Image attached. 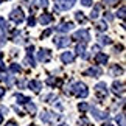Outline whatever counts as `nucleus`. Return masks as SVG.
Listing matches in <instances>:
<instances>
[{
  "label": "nucleus",
  "instance_id": "obj_36",
  "mask_svg": "<svg viewBox=\"0 0 126 126\" xmlns=\"http://www.w3.org/2000/svg\"><path fill=\"white\" fill-rule=\"evenodd\" d=\"M122 50H123V45H118V47H115V48H114V53H120Z\"/></svg>",
  "mask_w": 126,
  "mask_h": 126
},
{
  "label": "nucleus",
  "instance_id": "obj_18",
  "mask_svg": "<svg viewBox=\"0 0 126 126\" xmlns=\"http://www.w3.org/2000/svg\"><path fill=\"white\" fill-rule=\"evenodd\" d=\"M51 20H53V16H51V14H48V13L42 14V16L39 17V23H41V25H44V27L48 25V23H50Z\"/></svg>",
  "mask_w": 126,
  "mask_h": 126
},
{
  "label": "nucleus",
  "instance_id": "obj_32",
  "mask_svg": "<svg viewBox=\"0 0 126 126\" xmlns=\"http://www.w3.org/2000/svg\"><path fill=\"white\" fill-rule=\"evenodd\" d=\"M117 16H118L120 19H123V17H125V6H122V8H120V9H118V13H117Z\"/></svg>",
  "mask_w": 126,
  "mask_h": 126
},
{
  "label": "nucleus",
  "instance_id": "obj_2",
  "mask_svg": "<svg viewBox=\"0 0 126 126\" xmlns=\"http://www.w3.org/2000/svg\"><path fill=\"white\" fill-rule=\"evenodd\" d=\"M76 0H55V11H67L75 5Z\"/></svg>",
  "mask_w": 126,
  "mask_h": 126
},
{
  "label": "nucleus",
  "instance_id": "obj_19",
  "mask_svg": "<svg viewBox=\"0 0 126 126\" xmlns=\"http://www.w3.org/2000/svg\"><path fill=\"white\" fill-rule=\"evenodd\" d=\"M0 81H3V83H6V86H11L14 83V79H13V76L6 73V72H3V73H0Z\"/></svg>",
  "mask_w": 126,
  "mask_h": 126
},
{
  "label": "nucleus",
  "instance_id": "obj_26",
  "mask_svg": "<svg viewBox=\"0 0 126 126\" xmlns=\"http://www.w3.org/2000/svg\"><path fill=\"white\" fill-rule=\"evenodd\" d=\"M98 16H100V5H96V6L92 9V13H90V19H94V20H95Z\"/></svg>",
  "mask_w": 126,
  "mask_h": 126
},
{
  "label": "nucleus",
  "instance_id": "obj_9",
  "mask_svg": "<svg viewBox=\"0 0 126 126\" xmlns=\"http://www.w3.org/2000/svg\"><path fill=\"white\" fill-rule=\"evenodd\" d=\"M95 92L100 98H106L108 96V86H106V83H98L95 86Z\"/></svg>",
  "mask_w": 126,
  "mask_h": 126
},
{
  "label": "nucleus",
  "instance_id": "obj_23",
  "mask_svg": "<svg viewBox=\"0 0 126 126\" xmlns=\"http://www.w3.org/2000/svg\"><path fill=\"white\" fill-rule=\"evenodd\" d=\"M110 72H112L114 76H118V75L123 73V69H122V67H118V65H112V67H110Z\"/></svg>",
  "mask_w": 126,
  "mask_h": 126
},
{
  "label": "nucleus",
  "instance_id": "obj_6",
  "mask_svg": "<svg viewBox=\"0 0 126 126\" xmlns=\"http://www.w3.org/2000/svg\"><path fill=\"white\" fill-rule=\"evenodd\" d=\"M39 117H41V120H42L44 123H51V122H56V120L59 118L56 114L50 112V110H44V112L39 115Z\"/></svg>",
  "mask_w": 126,
  "mask_h": 126
},
{
  "label": "nucleus",
  "instance_id": "obj_13",
  "mask_svg": "<svg viewBox=\"0 0 126 126\" xmlns=\"http://www.w3.org/2000/svg\"><path fill=\"white\" fill-rule=\"evenodd\" d=\"M86 76H94V78H98V76L103 75V70L100 69V67H90V69H87L84 72Z\"/></svg>",
  "mask_w": 126,
  "mask_h": 126
},
{
  "label": "nucleus",
  "instance_id": "obj_24",
  "mask_svg": "<svg viewBox=\"0 0 126 126\" xmlns=\"http://www.w3.org/2000/svg\"><path fill=\"white\" fill-rule=\"evenodd\" d=\"M98 39H100V44H103V45H109V44H112V41H110V37H108V36H103V34H100V36H98Z\"/></svg>",
  "mask_w": 126,
  "mask_h": 126
},
{
  "label": "nucleus",
  "instance_id": "obj_25",
  "mask_svg": "<svg viewBox=\"0 0 126 126\" xmlns=\"http://www.w3.org/2000/svg\"><path fill=\"white\" fill-rule=\"evenodd\" d=\"M115 120H117L118 126H126V123H125V114L123 112H120L117 117H115Z\"/></svg>",
  "mask_w": 126,
  "mask_h": 126
},
{
  "label": "nucleus",
  "instance_id": "obj_28",
  "mask_svg": "<svg viewBox=\"0 0 126 126\" xmlns=\"http://www.w3.org/2000/svg\"><path fill=\"white\" fill-rule=\"evenodd\" d=\"M33 2H34L36 6H42V8H47L48 6V2H47V0H33Z\"/></svg>",
  "mask_w": 126,
  "mask_h": 126
},
{
  "label": "nucleus",
  "instance_id": "obj_22",
  "mask_svg": "<svg viewBox=\"0 0 126 126\" xmlns=\"http://www.w3.org/2000/svg\"><path fill=\"white\" fill-rule=\"evenodd\" d=\"M75 19H76V20H78L79 23H86V22H87L86 16H84V14L81 13V11H76V13H75Z\"/></svg>",
  "mask_w": 126,
  "mask_h": 126
},
{
  "label": "nucleus",
  "instance_id": "obj_29",
  "mask_svg": "<svg viewBox=\"0 0 126 126\" xmlns=\"http://www.w3.org/2000/svg\"><path fill=\"white\" fill-rule=\"evenodd\" d=\"M9 70L14 72V73H19V72L22 70V67L19 65V64H11V65H9Z\"/></svg>",
  "mask_w": 126,
  "mask_h": 126
},
{
  "label": "nucleus",
  "instance_id": "obj_33",
  "mask_svg": "<svg viewBox=\"0 0 126 126\" xmlns=\"http://www.w3.org/2000/svg\"><path fill=\"white\" fill-rule=\"evenodd\" d=\"M34 23H36V19L33 17V16H30V19H28V25H30V27H34Z\"/></svg>",
  "mask_w": 126,
  "mask_h": 126
},
{
  "label": "nucleus",
  "instance_id": "obj_1",
  "mask_svg": "<svg viewBox=\"0 0 126 126\" xmlns=\"http://www.w3.org/2000/svg\"><path fill=\"white\" fill-rule=\"evenodd\" d=\"M70 92L73 94L75 96H78V98H86L87 95H89V90H87V86L84 83H81V81H78V83H75L73 86H72Z\"/></svg>",
  "mask_w": 126,
  "mask_h": 126
},
{
  "label": "nucleus",
  "instance_id": "obj_38",
  "mask_svg": "<svg viewBox=\"0 0 126 126\" xmlns=\"http://www.w3.org/2000/svg\"><path fill=\"white\" fill-rule=\"evenodd\" d=\"M0 112H2V114H8V108H5V106H0Z\"/></svg>",
  "mask_w": 126,
  "mask_h": 126
},
{
  "label": "nucleus",
  "instance_id": "obj_14",
  "mask_svg": "<svg viewBox=\"0 0 126 126\" xmlns=\"http://www.w3.org/2000/svg\"><path fill=\"white\" fill-rule=\"evenodd\" d=\"M112 92L115 95H123V92H125V84L122 83V81H114V84H112Z\"/></svg>",
  "mask_w": 126,
  "mask_h": 126
},
{
  "label": "nucleus",
  "instance_id": "obj_12",
  "mask_svg": "<svg viewBox=\"0 0 126 126\" xmlns=\"http://www.w3.org/2000/svg\"><path fill=\"white\" fill-rule=\"evenodd\" d=\"M72 30H73V23L72 22H62L56 27V31H59V33H69Z\"/></svg>",
  "mask_w": 126,
  "mask_h": 126
},
{
  "label": "nucleus",
  "instance_id": "obj_16",
  "mask_svg": "<svg viewBox=\"0 0 126 126\" xmlns=\"http://www.w3.org/2000/svg\"><path fill=\"white\" fill-rule=\"evenodd\" d=\"M28 87H30L33 92L39 94L41 89H42V83H41V81H37V79H33V81H30V83H28Z\"/></svg>",
  "mask_w": 126,
  "mask_h": 126
},
{
  "label": "nucleus",
  "instance_id": "obj_4",
  "mask_svg": "<svg viewBox=\"0 0 126 126\" xmlns=\"http://www.w3.org/2000/svg\"><path fill=\"white\" fill-rule=\"evenodd\" d=\"M9 19H11L14 23H22L25 20V14H23V11L20 8H14L11 11V14H9Z\"/></svg>",
  "mask_w": 126,
  "mask_h": 126
},
{
  "label": "nucleus",
  "instance_id": "obj_17",
  "mask_svg": "<svg viewBox=\"0 0 126 126\" xmlns=\"http://www.w3.org/2000/svg\"><path fill=\"white\" fill-rule=\"evenodd\" d=\"M76 55L81 56L83 59H87V58H89V55L86 53V45L84 44H78V45H76Z\"/></svg>",
  "mask_w": 126,
  "mask_h": 126
},
{
  "label": "nucleus",
  "instance_id": "obj_39",
  "mask_svg": "<svg viewBox=\"0 0 126 126\" xmlns=\"http://www.w3.org/2000/svg\"><path fill=\"white\" fill-rule=\"evenodd\" d=\"M104 19H108V20H112V16H110V13H104Z\"/></svg>",
  "mask_w": 126,
  "mask_h": 126
},
{
  "label": "nucleus",
  "instance_id": "obj_27",
  "mask_svg": "<svg viewBox=\"0 0 126 126\" xmlns=\"http://www.w3.org/2000/svg\"><path fill=\"white\" fill-rule=\"evenodd\" d=\"M25 106H27V110H28V112H30L31 115H34V114H36V106L33 104V103H30V101H28Z\"/></svg>",
  "mask_w": 126,
  "mask_h": 126
},
{
  "label": "nucleus",
  "instance_id": "obj_31",
  "mask_svg": "<svg viewBox=\"0 0 126 126\" xmlns=\"http://www.w3.org/2000/svg\"><path fill=\"white\" fill-rule=\"evenodd\" d=\"M106 28H108V25H106L104 22H101V23L96 25V30H98V31H103V30H106Z\"/></svg>",
  "mask_w": 126,
  "mask_h": 126
},
{
  "label": "nucleus",
  "instance_id": "obj_10",
  "mask_svg": "<svg viewBox=\"0 0 126 126\" xmlns=\"http://www.w3.org/2000/svg\"><path fill=\"white\" fill-rule=\"evenodd\" d=\"M6 30H8L6 22H5V19L0 17V45L5 44V39H6Z\"/></svg>",
  "mask_w": 126,
  "mask_h": 126
},
{
  "label": "nucleus",
  "instance_id": "obj_43",
  "mask_svg": "<svg viewBox=\"0 0 126 126\" xmlns=\"http://www.w3.org/2000/svg\"><path fill=\"white\" fill-rule=\"evenodd\" d=\"M2 122H3V117H2V114H0V125H2Z\"/></svg>",
  "mask_w": 126,
  "mask_h": 126
},
{
  "label": "nucleus",
  "instance_id": "obj_44",
  "mask_svg": "<svg viewBox=\"0 0 126 126\" xmlns=\"http://www.w3.org/2000/svg\"><path fill=\"white\" fill-rule=\"evenodd\" d=\"M103 126H114V125H110V123H104Z\"/></svg>",
  "mask_w": 126,
  "mask_h": 126
},
{
  "label": "nucleus",
  "instance_id": "obj_21",
  "mask_svg": "<svg viewBox=\"0 0 126 126\" xmlns=\"http://www.w3.org/2000/svg\"><path fill=\"white\" fill-rule=\"evenodd\" d=\"M16 100H17V103H20V104H27L28 101H31L28 96L22 95V94H16Z\"/></svg>",
  "mask_w": 126,
  "mask_h": 126
},
{
  "label": "nucleus",
  "instance_id": "obj_30",
  "mask_svg": "<svg viewBox=\"0 0 126 126\" xmlns=\"http://www.w3.org/2000/svg\"><path fill=\"white\" fill-rule=\"evenodd\" d=\"M78 109L81 110V112H86V110L89 109V104H87V103H79L78 104Z\"/></svg>",
  "mask_w": 126,
  "mask_h": 126
},
{
  "label": "nucleus",
  "instance_id": "obj_42",
  "mask_svg": "<svg viewBox=\"0 0 126 126\" xmlns=\"http://www.w3.org/2000/svg\"><path fill=\"white\" fill-rule=\"evenodd\" d=\"M48 34H51V30H47V31L42 34V37H45V36H48Z\"/></svg>",
  "mask_w": 126,
  "mask_h": 126
},
{
  "label": "nucleus",
  "instance_id": "obj_46",
  "mask_svg": "<svg viewBox=\"0 0 126 126\" xmlns=\"http://www.w3.org/2000/svg\"><path fill=\"white\" fill-rule=\"evenodd\" d=\"M2 2H3V0H0V3H2Z\"/></svg>",
  "mask_w": 126,
  "mask_h": 126
},
{
  "label": "nucleus",
  "instance_id": "obj_37",
  "mask_svg": "<svg viewBox=\"0 0 126 126\" xmlns=\"http://www.w3.org/2000/svg\"><path fill=\"white\" fill-rule=\"evenodd\" d=\"M104 2L108 3V5H117V2H118V0H104Z\"/></svg>",
  "mask_w": 126,
  "mask_h": 126
},
{
  "label": "nucleus",
  "instance_id": "obj_45",
  "mask_svg": "<svg viewBox=\"0 0 126 126\" xmlns=\"http://www.w3.org/2000/svg\"><path fill=\"white\" fill-rule=\"evenodd\" d=\"M30 126H36V125H30Z\"/></svg>",
  "mask_w": 126,
  "mask_h": 126
},
{
  "label": "nucleus",
  "instance_id": "obj_3",
  "mask_svg": "<svg viewBox=\"0 0 126 126\" xmlns=\"http://www.w3.org/2000/svg\"><path fill=\"white\" fill-rule=\"evenodd\" d=\"M72 39H75V41H78V44H86L90 41V33L87 31V30H79V31H76L75 34H73V37Z\"/></svg>",
  "mask_w": 126,
  "mask_h": 126
},
{
  "label": "nucleus",
  "instance_id": "obj_20",
  "mask_svg": "<svg viewBox=\"0 0 126 126\" xmlns=\"http://www.w3.org/2000/svg\"><path fill=\"white\" fill-rule=\"evenodd\" d=\"M95 62H96V64H106V62H108V55H104V53L98 51V53L95 55Z\"/></svg>",
  "mask_w": 126,
  "mask_h": 126
},
{
  "label": "nucleus",
  "instance_id": "obj_34",
  "mask_svg": "<svg viewBox=\"0 0 126 126\" xmlns=\"http://www.w3.org/2000/svg\"><path fill=\"white\" fill-rule=\"evenodd\" d=\"M92 2H94V0H81V3H83L84 6H92Z\"/></svg>",
  "mask_w": 126,
  "mask_h": 126
},
{
  "label": "nucleus",
  "instance_id": "obj_7",
  "mask_svg": "<svg viewBox=\"0 0 126 126\" xmlns=\"http://www.w3.org/2000/svg\"><path fill=\"white\" fill-rule=\"evenodd\" d=\"M33 50H34V47L30 45L27 48V58H25V61H23V64L28 65V67H34L36 65V62H34V58H33Z\"/></svg>",
  "mask_w": 126,
  "mask_h": 126
},
{
  "label": "nucleus",
  "instance_id": "obj_11",
  "mask_svg": "<svg viewBox=\"0 0 126 126\" xmlns=\"http://www.w3.org/2000/svg\"><path fill=\"white\" fill-rule=\"evenodd\" d=\"M61 61L64 62V64H73L75 61V53L73 51H64L61 55Z\"/></svg>",
  "mask_w": 126,
  "mask_h": 126
},
{
  "label": "nucleus",
  "instance_id": "obj_40",
  "mask_svg": "<svg viewBox=\"0 0 126 126\" xmlns=\"http://www.w3.org/2000/svg\"><path fill=\"white\" fill-rule=\"evenodd\" d=\"M5 92H6V89H3V87H0V98L5 95Z\"/></svg>",
  "mask_w": 126,
  "mask_h": 126
},
{
  "label": "nucleus",
  "instance_id": "obj_35",
  "mask_svg": "<svg viewBox=\"0 0 126 126\" xmlns=\"http://www.w3.org/2000/svg\"><path fill=\"white\" fill-rule=\"evenodd\" d=\"M6 126H19L14 120H9V122H6Z\"/></svg>",
  "mask_w": 126,
  "mask_h": 126
},
{
  "label": "nucleus",
  "instance_id": "obj_5",
  "mask_svg": "<svg viewBox=\"0 0 126 126\" xmlns=\"http://www.w3.org/2000/svg\"><path fill=\"white\" fill-rule=\"evenodd\" d=\"M53 44H55L58 48H64V47L70 45V39L67 36H56L55 39H53Z\"/></svg>",
  "mask_w": 126,
  "mask_h": 126
},
{
  "label": "nucleus",
  "instance_id": "obj_15",
  "mask_svg": "<svg viewBox=\"0 0 126 126\" xmlns=\"http://www.w3.org/2000/svg\"><path fill=\"white\" fill-rule=\"evenodd\" d=\"M90 112H92V115H94L95 120H104V118H108V114L103 112V110H100V109H96V108H90Z\"/></svg>",
  "mask_w": 126,
  "mask_h": 126
},
{
  "label": "nucleus",
  "instance_id": "obj_41",
  "mask_svg": "<svg viewBox=\"0 0 126 126\" xmlns=\"http://www.w3.org/2000/svg\"><path fill=\"white\" fill-rule=\"evenodd\" d=\"M98 50H100V47H98V45H95V47H92V51H95V53H98Z\"/></svg>",
  "mask_w": 126,
  "mask_h": 126
},
{
  "label": "nucleus",
  "instance_id": "obj_8",
  "mask_svg": "<svg viewBox=\"0 0 126 126\" xmlns=\"http://www.w3.org/2000/svg\"><path fill=\"white\" fill-rule=\"evenodd\" d=\"M51 58V53L48 48H41L39 51H37V59H39L41 62H48Z\"/></svg>",
  "mask_w": 126,
  "mask_h": 126
}]
</instances>
